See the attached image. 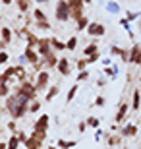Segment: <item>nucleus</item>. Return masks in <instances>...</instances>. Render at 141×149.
Listing matches in <instances>:
<instances>
[{"label":"nucleus","mask_w":141,"mask_h":149,"mask_svg":"<svg viewBox=\"0 0 141 149\" xmlns=\"http://www.w3.org/2000/svg\"><path fill=\"white\" fill-rule=\"evenodd\" d=\"M2 2H4L6 6H10V4H12V0H2Z\"/></svg>","instance_id":"obj_50"},{"label":"nucleus","mask_w":141,"mask_h":149,"mask_svg":"<svg viewBox=\"0 0 141 149\" xmlns=\"http://www.w3.org/2000/svg\"><path fill=\"white\" fill-rule=\"evenodd\" d=\"M16 77L19 81H25V79H27V72H25L23 66H16Z\"/></svg>","instance_id":"obj_22"},{"label":"nucleus","mask_w":141,"mask_h":149,"mask_svg":"<svg viewBox=\"0 0 141 149\" xmlns=\"http://www.w3.org/2000/svg\"><path fill=\"white\" fill-rule=\"evenodd\" d=\"M139 68H141V62H139Z\"/></svg>","instance_id":"obj_53"},{"label":"nucleus","mask_w":141,"mask_h":149,"mask_svg":"<svg viewBox=\"0 0 141 149\" xmlns=\"http://www.w3.org/2000/svg\"><path fill=\"white\" fill-rule=\"evenodd\" d=\"M58 93H60V87H58V85H52V87L47 91V95H44V101H47V103H50V101L54 99Z\"/></svg>","instance_id":"obj_17"},{"label":"nucleus","mask_w":141,"mask_h":149,"mask_svg":"<svg viewBox=\"0 0 141 149\" xmlns=\"http://www.w3.org/2000/svg\"><path fill=\"white\" fill-rule=\"evenodd\" d=\"M50 43H52V50H54V52L66 49V43H64V41H60L58 37H52V39H50Z\"/></svg>","instance_id":"obj_19"},{"label":"nucleus","mask_w":141,"mask_h":149,"mask_svg":"<svg viewBox=\"0 0 141 149\" xmlns=\"http://www.w3.org/2000/svg\"><path fill=\"white\" fill-rule=\"evenodd\" d=\"M33 16H35V22H49V19H47V14H44L41 8H37V10L33 12Z\"/></svg>","instance_id":"obj_26"},{"label":"nucleus","mask_w":141,"mask_h":149,"mask_svg":"<svg viewBox=\"0 0 141 149\" xmlns=\"http://www.w3.org/2000/svg\"><path fill=\"white\" fill-rule=\"evenodd\" d=\"M0 149H8V143H4V141H0Z\"/></svg>","instance_id":"obj_49"},{"label":"nucleus","mask_w":141,"mask_h":149,"mask_svg":"<svg viewBox=\"0 0 141 149\" xmlns=\"http://www.w3.org/2000/svg\"><path fill=\"white\" fill-rule=\"evenodd\" d=\"M29 101L25 99V97H22L19 93H14L10 95V97H6V111L12 114V118H23V116L29 112Z\"/></svg>","instance_id":"obj_1"},{"label":"nucleus","mask_w":141,"mask_h":149,"mask_svg":"<svg viewBox=\"0 0 141 149\" xmlns=\"http://www.w3.org/2000/svg\"><path fill=\"white\" fill-rule=\"evenodd\" d=\"M85 122H87V126H91V128H99L101 126V120H99L97 116H89Z\"/></svg>","instance_id":"obj_28"},{"label":"nucleus","mask_w":141,"mask_h":149,"mask_svg":"<svg viewBox=\"0 0 141 149\" xmlns=\"http://www.w3.org/2000/svg\"><path fill=\"white\" fill-rule=\"evenodd\" d=\"M56 19L62 23L72 19V8L68 4V0H58V4H56Z\"/></svg>","instance_id":"obj_3"},{"label":"nucleus","mask_w":141,"mask_h":149,"mask_svg":"<svg viewBox=\"0 0 141 149\" xmlns=\"http://www.w3.org/2000/svg\"><path fill=\"white\" fill-rule=\"evenodd\" d=\"M0 19H2V16H0Z\"/></svg>","instance_id":"obj_55"},{"label":"nucleus","mask_w":141,"mask_h":149,"mask_svg":"<svg viewBox=\"0 0 141 149\" xmlns=\"http://www.w3.org/2000/svg\"><path fill=\"white\" fill-rule=\"evenodd\" d=\"M106 10H110V12H118V6L114 4V2H108V4H106Z\"/></svg>","instance_id":"obj_44"},{"label":"nucleus","mask_w":141,"mask_h":149,"mask_svg":"<svg viewBox=\"0 0 141 149\" xmlns=\"http://www.w3.org/2000/svg\"><path fill=\"white\" fill-rule=\"evenodd\" d=\"M37 27L43 29V31H49V29H50V23L49 22H37Z\"/></svg>","instance_id":"obj_38"},{"label":"nucleus","mask_w":141,"mask_h":149,"mask_svg":"<svg viewBox=\"0 0 141 149\" xmlns=\"http://www.w3.org/2000/svg\"><path fill=\"white\" fill-rule=\"evenodd\" d=\"M77 70H79V72H83V70H85L87 68V58H83V60H77Z\"/></svg>","instance_id":"obj_37"},{"label":"nucleus","mask_w":141,"mask_h":149,"mask_svg":"<svg viewBox=\"0 0 141 149\" xmlns=\"http://www.w3.org/2000/svg\"><path fill=\"white\" fill-rule=\"evenodd\" d=\"M130 109H131V105H128V103H120L118 105V112H116V116H114V122H122L126 118V114H128Z\"/></svg>","instance_id":"obj_11"},{"label":"nucleus","mask_w":141,"mask_h":149,"mask_svg":"<svg viewBox=\"0 0 141 149\" xmlns=\"http://www.w3.org/2000/svg\"><path fill=\"white\" fill-rule=\"evenodd\" d=\"M14 91H16V93H19L22 97H25L29 103H31V101H35V99H37V95H39L37 87H35V83H31L29 79H25V81H19V85H17Z\"/></svg>","instance_id":"obj_2"},{"label":"nucleus","mask_w":141,"mask_h":149,"mask_svg":"<svg viewBox=\"0 0 141 149\" xmlns=\"http://www.w3.org/2000/svg\"><path fill=\"white\" fill-rule=\"evenodd\" d=\"M19 143H22L19 138H17L16 134H12V138L8 139V149H17V147H19Z\"/></svg>","instance_id":"obj_21"},{"label":"nucleus","mask_w":141,"mask_h":149,"mask_svg":"<svg viewBox=\"0 0 141 149\" xmlns=\"http://www.w3.org/2000/svg\"><path fill=\"white\" fill-rule=\"evenodd\" d=\"M83 52H85V56H91V54H95V52H99V45H97V43H91V45H87Z\"/></svg>","instance_id":"obj_24"},{"label":"nucleus","mask_w":141,"mask_h":149,"mask_svg":"<svg viewBox=\"0 0 141 149\" xmlns=\"http://www.w3.org/2000/svg\"><path fill=\"white\" fill-rule=\"evenodd\" d=\"M49 124H50V116L49 114H41L35 120V124H33V130H37V132H47L49 130Z\"/></svg>","instance_id":"obj_6"},{"label":"nucleus","mask_w":141,"mask_h":149,"mask_svg":"<svg viewBox=\"0 0 141 149\" xmlns=\"http://www.w3.org/2000/svg\"><path fill=\"white\" fill-rule=\"evenodd\" d=\"M110 52H112V54H116V56H120V54H122V47H116V45H114L112 49H110Z\"/></svg>","instance_id":"obj_42"},{"label":"nucleus","mask_w":141,"mask_h":149,"mask_svg":"<svg viewBox=\"0 0 141 149\" xmlns=\"http://www.w3.org/2000/svg\"><path fill=\"white\" fill-rule=\"evenodd\" d=\"M23 37H25V41H27V47H29V49H35V47L39 45V39L35 37L31 31H27V29H23Z\"/></svg>","instance_id":"obj_15"},{"label":"nucleus","mask_w":141,"mask_h":149,"mask_svg":"<svg viewBox=\"0 0 141 149\" xmlns=\"http://www.w3.org/2000/svg\"><path fill=\"white\" fill-rule=\"evenodd\" d=\"M8 130H10V132H16V122H10V124H8Z\"/></svg>","instance_id":"obj_46"},{"label":"nucleus","mask_w":141,"mask_h":149,"mask_svg":"<svg viewBox=\"0 0 141 149\" xmlns=\"http://www.w3.org/2000/svg\"><path fill=\"white\" fill-rule=\"evenodd\" d=\"M85 79H89V72H87V70H83V72L77 74V81H85Z\"/></svg>","instance_id":"obj_36"},{"label":"nucleus","mask_w":141,"mask_h":149,"mask_svg":"<svg viewBox=\"0 0 141 149\" xmlns=\"http://www.w3.org/2000/svg\"><path fill=\"white\" fill-rule=\"evenodd\" d=\"M89 23H91V22L87 19V16H83L81 19H77V22H76V25H77V29H79V31H85V29L89 27Z\"/></svg>","instance_id":"obj_23"},{"label":"nucleus","mask_w":141,"mask_h":149,"mask_svg":"<svg viewBox=\"0 0 141 149\" xmlns=\"http://www.w3.org/2000/svg\"><path fill=\"white\" fill-rule=\"evenodd\" d=\"M101 138H103V132H101V130H99V128H97V134H95V139H97V141H99V139H101Z\"/></svg>","instance_id":"obj_47"},{"label":"nucleus","mask_w":141,"mask_h":149,"mask_svg":"<svg viewBox=\"0 0 141 149\" xmlns=\"http://www.w3.org/2000/svg\"><path fill=\"white\" fill-rule=\"evenodd\" d=\"M16 136L19 138V141H22V143H25V141H27V136H25V132H17Z\"/></svg>","instance_id":"obj_43"},{"label":"nucleus","mask_w":141,"mask_h":149,"mask_svg":"<svg viewBox=\"0 0 141 149\" xmlns=\"http://www.w3.org/2000/svg\"><path fill=\"white\" fill-rule=\"evenodd\" d=\"M39 109H41V103H39L37 99L29 103V112H39Z\"/></svg>","instance_id":"obj_33"},{"label":"nucleus","mask_w":141,"mask_h":149,"mask_svg":"<svg viewBox=\"0 0 141 149\" xmlns=\"http://www.w3.org/2000/svg\"><path fill=\"white\" fill-rule=\"evenodd\" d=\"M85 31L89 33V37H103V35L106 33V27H104L103 23L91 22V23H89V27H87Z\"/></svg>","instance_id":"obj_5"},{"label":"nucleus","mask_w":141,"mask_h":149,"mask_svg":"<svg viewBox=\"0 0 141 149\" xmlns=\"http://www.w3.org/2000/svg\"><path fill=\"white\" fill-rule=\"evenodd\" d=\"M58 147L60 149H72L76 147V141L72 139V141H68V139H58Z\"/></svg>","instance_id":"obj_25"},{"label":"nucleus","mask_w":141,"mask_h":149,"mask_svg":"<svg viewBox=\"0 0 141 149\" xmlns=\"http://www.w3.org/2000/svg\"><path fill=\"white\" fill-rule=\"evenodd\" d=\"M131 109L133 111H139L141 109V91L139 89H135L133 95H131Z\"/></svg>","instance_id":"obj_16"},{"label":"nucleus","mask_w":141,"mask_h":149,"mask_svg":"<svg viewBox=\"0 0 141 149\" xmlns=\"http://www.w3.org/2000/svg\"><path fill=\"white\" fill-rule=\"evenodd\" d=\"M58 72H60V76H70V72H72V64H70V58H66V56H62L58 60Z\"/></svg>","instance_id":"obj_9"},{"label":"nucleus","mask_w":141,"mask_h":149,"mask_svg":"<svg viewBox=\"0 0 141 149\" xmlns=\"http://www.w3.org/2000/svg\"><path fill=\"white\" fill-rule=\"evenodd\" d=\"M126 14H128V16H126V19H128V22H133V19H139V16L141 14H133V12H126Z\"/></svg>","instance_id":"obj_34"},{"label":"nucleus","mask_w":141,"mask_h":149,"mask_svg":"<svg viewBox=\"0 0 141 149\" xmlns=\"http://www.w3.org/2000/svg\"><path fill=\"white\" fill-rule=\"evenodd\" d=\"M0 29H2V27H0Z\"/></svg>","instance_id":"obj_56"},{"label":"nucleus","mask_w":141,"mask_h":149,"mask_svg":"<svg viewBox=\"0 0 141 149\" xmlns=\"http://www.w3.org/2000/svg\"><path fill=\"white\" fill-rule=\"evenodd\" d=\"M17 8H19V12H27L29 6H31V0H16Z\"/></svg>","instance_id":"obj_27"},{"label":"nucleus","mask_w":141,"mask_h":149,"mask_svg":"<svg viewBox=\"0 0 141 149\" xmlns=\"http://www.w3.org/2000/svg\"><path fill=\"white\" fill-rule=\"evenodd\" d=\"M99 58H101V54H99V52H95V54H91V56H87V64H95Z\"/></svg>","instance_id":"obj_35"},{"label":"nucleus","mask_w":141,"mask_h":149,"mask_svg":"<svg viewBox=\"0 0 141 149\" xmlns=\"http://www.w3.org/2000/svg\"><path fill=\"white\" fill-rule=\"evenodd\" d=\"M14 77H16V66H10L6 68L4 74H0V83H10Z\"/></svg>","instance_id":"obj_12"},{"label":"nucleus","mask_w":141,"mask_h":149,"mask_svg":"<svg viewBox=\"0 0 141 149\" xmlns=\"http://www.w3.org/2000/svg\"><path fill=\"white\" fill-rule=\"evenodd\" d=\"M139 25H141V19H139Z\"/></svg>","instance_id":"obj_54"},{"label":"nucleus","mask_w":141,"mask_h":149,"mask_svg":"<svg viewBox=\"0 0 141 149\" xmlns=\"http://www.w3.org/2000/svg\"><path fill=\"white\" fill-rule=\"evenodd\" d=\"M35 2H49V0H35Z\"/></svg>","instance_id":"obj_51"},{"label":"nucleus","mask_w":141,"mask_h":149,"mask_svg":"<svg viewBox=\"0 0 141 149\" xmlns=\"http://www.w3.org/2000/svg\"><path fill=\"white\" fill-rule=\"evenodd\" d=\"M139 62H141V45H131V49H130V64H137L139 66Z\"/></svg>","instance_id":"obj_10"},{"label":"nucleus","mask_w":141,"mask_h":149,"mask_svg":"<svg viewBox=\"0 0 141 149\" xmlns=\"http://www.w3.org/2000/svg\"><path fill=\"white\" fill-rule=\"evenodd\" d=\"M122 138H133V136H137V124H128V126L122 128Z\"/></svg>","instance_id":"obj_14"},{"label":"nucleus","mask_w":141,"mask_h":149,"mask_svg":"<svg viewBox=\"0 0 141 149\" xmlns=\"http://www.w3.org/2000/svg\"><path fill=\"white\" fill-rule=\"evenodd\" d=\"M4 49H6V43L2 41V39H0V50H4Z\"/></svg>","instance_id":"obj_48"},{"label":"nucleus","mask_w":141,"mask_h":149,"mask_svg":"<svg viewBox=\"0 0 141 149\" xmlns=\"http://www.w3.org/2000/svg\"><path fill=\"white\" fill-rule=\"evenodd\" d=\"M23 58H25V60H27L31 66H35V64H39V62H41V54H39L35 49H29V47L25 49V54H23Z\"/></svg>","instance_id":"obj_8"},{"label":"nucleus","mask_w":141,"mask_h":149,"mask_svg":"<svg viewBox=\"0 0 141 149\" xmlns=\"http://www.w3.org/2000/svg\"><path fill=\"white\" fill-rule=\"evenodd\" d=\"M49 149H56V147H52V145H50V147H49Z\"/></svg>","instance_id":"obj_52"},{"label":"nucleus","mask_w":141,"mask_h":149,"mask_svg":"<svg viewBox=\"0 0 141 149\" xmlns=\"http://www.w3.org/2000/svg\"><path fill=\"white\" fill-rule=\"evenodd\" d=\"M0 97H10V83H0Z\"/></svg>","instance_id":"obj_29"},{"label":"nucleus","mask_w":141,"mask_h":149,"mask_svg":"<svg viewBox=\"0 0 141 149\" xmlns=\"http://www.w3.org/2000/svg\"><path fill=\"white\" fill-rule=\"evenodd\" d=\"M25 147H27V149H41V147H43V143H41V141H37L33 136H29L27 141H25Z\"/></svg>","instance_id":"obj_20"},{"label":"nucleus","mask_w":141,"mask_h":149,"mask_svg":"<svg viewBox=\"0 0 141 149\" xmlns=\"http://www.w3.org/2000/svg\"><path fill=\"white\" fill-rule=\"evenodd\" d=\"M104 103H106V99H104L103 95H99L97 99H95V107H104Z\"/></svg>","instance_id":"obj_39"},{"label":"nucleus","mask_w":141,"mask_h":149,"mask_svg":"<svg viewBox=\"0 0 141 149\" xmlns=\"http://www.w3.org/2000/svg\"><path fill=\"white\" fill-rule=\"evenodd\" d=\"M49 79H50V74L47 72V70H41V72H37V81H35V87H37L39 93L47 89V85H49Z\"/></svg>","instance_id":"obj_4"},{"label":"nucleus","mask_w":141,"mask_h":149,"mask_svg":"<svg viewBox=\"0 0 141 149\" xmlns=\"http://www.w3.org/2000/svg\"><path fill=\"white\" fill-rule=\"evenodd\" d=\"M31 136H33L35 139H37V141H41V143H43L44 139H47V132H37V130H33Z\"/></svg>","instance_id":"obj_30"},{"label":"nucleus","mask_w":141,"mask_h":149,"mask_svg":"<svg viewBox=\"0 0 141 149\" xmlns=\"http://www.w3.org/2000/svg\"><path fill=\"white\" fill-rule=\"evenodd\" d=\"M0 37H2V41H4L6 45L12 43V29L10 27H2L0 29Z\"/></svg>","instance_id":"obj_18"},{"label":"nucleus","mask_w":141,"mask_h":149,"mask_svg":"<svg viewBox=\"0 0 141 149\" xmlns=\"http://www.w3.org/2000/svg\"><path fill=\"white\" fill-rule=\"evenodd\" d=\"M37 52L41 56H47V54H50V52H52V43H50V39H39Z\"/></svg>","instance_id":"obj_7"},{"label":"nucleus","mask_w":141,"mask_h":149,"mask_svg":"<svg viewBox=\"0 0 141 149\" xmlns=\"http://www.w3.org/2000/svg\"><path fill=\"white\" fill-rule=\"evenodd\" d=\"M85 128H87V122H79V124H77V130H79V132H85Z\"/></svg>","instance_id":"obj_45"},{"label":"nucleus","mask_w":141,"mask_h":149,"mask_svg":"<svg viewBox=\"0 0 141 149\" xmlns=\"http://www.w3.org/2000/svg\"><path fill=\"white\" fill-rule=\"evenodd\" d=\"M120 143V136H110L108 138V145H118Z\"/></svg>","instance_id":"obj_41"},{"label":"nucleus","mask_w":141,"mask_h":149,"mask_svg":"<svg viewBox=\"0 0 141 149\" xmlns=\"http://www.w3.org/2000/svg\"><path fill=\"white\" fill-rule=\"evenodd\" d=\"M6 62H8V52L6 50H0V66L6 64Z\"/></svg>","instance_id":"obj_40"},{"label":"nucleus","mask_w":141,"mask_h":149,"mask_svg":"<svg viewBox=\"0 0 141 149\" xmlns=\"http://www.w3.org/2000/svg\"><path fill=\"white\" fill-rule=\"evenodd\" d=\"M43 60H44V66H47V68H56V66H58V60H60V58L56 56L54 50H52L50 54L43 56Z\"/></svg>","instance_id":"obj_13"},{"label":"nucleus","mask_w":141,"mask_h":149,"mask_svg":"<svg viewBox=\"0 0 141 149\" xmlns=\"http://www.w3.org/2000/svg\"><path fill=\"white\" fill-rule=\"evenodd\" d=\"M76 47H77V37H70L68 43H66V49L68 50H76Z\"/></svg>","instance_id":"obj_31"},{"label":"nucleus","mask_w":141,"mask_h":149,"mask_svg":"<svg viewBox=\"0 0 141 149\" xmlns=\"http://www.w3.org/2000/svg\"><path fill=\"white\" fill-rule=\"evenodd\" d=\"M76 93H77V85H72L70 91H68V95H66V103H70V101L76 97Z\"/></svg>","instance_id":"obj_32"}]
</instances>
